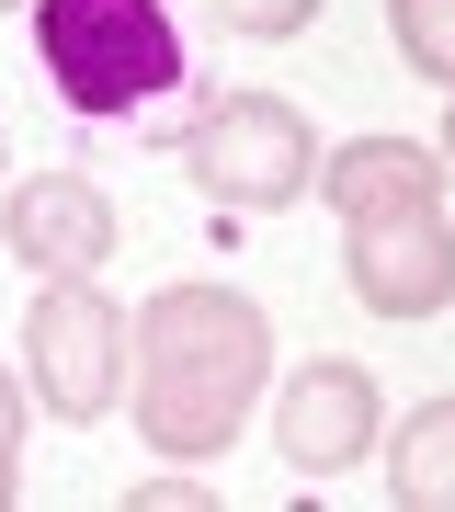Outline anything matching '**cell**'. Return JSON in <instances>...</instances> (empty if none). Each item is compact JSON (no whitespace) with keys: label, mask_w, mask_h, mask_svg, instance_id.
I'll return each instance as SVG.
<instances>
[{"label":"cell","mask_w":455,"mask_h":512,"mask_svg":"<svg viewBox=\"0 0 455 512\" xmlns=\"http://www.w3.org/2000/svg\"><path fill=\"white\" fill-rule=\"evenodd\" d=\"M387 23H399V57H410V69L455 92V0H387Z\"/></svg>","instance_id":"10"},{"label":"cell","mask_w":455,"mask_h":512,"mask_svg":"<svg viewBox=\"0 0 455 512\" xmlns=\"http://www.w3.org/2000/svg\"><path fill=\"white\" fill-rule=\"evenodd\" d=\"M433 183H444V160H433V148H410V137H353V148H330V171H319V194L342 205V217L433 205Z\"/></svg>","instance_id":"8"},{"label":"cell","mask_w":455,"mask_h":512,"mask_svg":"<svg viewBox=\"0 0 455 512\" xmlns=\"http://www.w3.org/2000/svg\"><path fill=\"white\" fill-rule=\"evenodd\" d=\"M444 160H455V114H444Z\"/></svg>","instance_id":"15"},{"label":"cell","mask_w":455,"mask_h":512,"mask_svg":"<svg viewBox=\"0 0 455 512\" xmlns=\"http://www.w3.org/2000/svg\"><path fill=\"white\" fill-rule=\"evenodd\" d=\"M35 57L80 114H137L182 80V35L160 0H35Z\"/></svg>","instance_id":"2"},{"label":"cell","mask_w":455,"mask_h":512,"mask_svg":"<svg viewBox=\"0 0 455 512\" xmlns=\"http://www.w3.org/2000/svg\"><path fill=\"white\" fill-rule=\"evenodd\" d=\"M273 444H285L296 478H342L353 456H376V376L342 365V353H319L285 387V410H273Z\"/></svg>","instance_id":"6"},{"label":"cell","mask_w":455,"mask_h":512,"mask_svg":"<svg viewBox=\"0 0 455 512\" xmlns=\"http://www.w3.org/2000/svg\"><path fill=\"white\" fill-rule=\"evenodd\" d=\"M217 12H228V35H296L319 0H217Z\"/></svg>","instance_id":"11"},{"label":"cell","mask_w":455,"mask_h":512,"mask_svg":"<svg viewBox=\"0 0 455 512\" xmlns=\"http://www.w3.org/2000/svg\"><path fill=\"white\" fill-rule=\"evenodd\" d=\"M126 308H114L91 274H46L35 308H23V365H35V399L57 421H103L114 410V376H126Z\"/></svg>","instance_id":"4"},{"label":"cell","mask_w":455,"mask_h":512,"mask_svg":"<svg viewBox=\"0 0 455 512\" xmlns=\"http://www.w3.org/2000/svg\"><path fill=\"white\" fill-rule=\"evenodd\" d=\"M182 171H194L217 205L262 217V205H296V194L319 183V137H308V114H296V103H273V92H228L217 114H194Z\"/></svg>","instance_id":"3"},{"label":"cell","mask_w":455,"mask_h":512,"mask_svg":"<svg viewBox=\"0 0 455 512\" xmlns=\"http://www.w3.org/2000/svg\"><path fill=\"white\" fill-rule=\"evenodd\" d=\"M387 490L399 512H455V399H421L387 444Z\"/></svg>","instance_id":"9"},{"label":"cell","mask_w":455,"mask_h":512,"mask_svg":"<svg viewBox=\"0 0 455 512\" xmlns=\"http://www.w3.org/2000/svg\"><path fill=\"white\" fill-rule=\"evenodd\" d=\"M137 512H217V490H205V478H148Z\"/></svg>","instance_id":"12"},{"label":"cell","mask_w":455,"mask_h":512,"mask_svg":"<svg viewBox=\"0 0 455 512\" xmlns=\"http://www.w3.org/2000/svg\"><path fill=\"white\" fill-rule=\"evenodd\" d=\"M12 501H23V478H12V456H0V512H12Z\"/></svg>","instance_id":"14"},{"label":"cell","mask_w":455,"mask_h":512,"mask_svg":"<svg viewBox=\"0 0 455 512\" xmlns=\"http://www.w3.org/2000/svg\"><path fill=\"white\" fill-rule=\"evenodd\" d=\"M137 433L148 456H217L239 433V410L262 399V365H273V330L251 296L228 285H160L137 308Z\"/></svg>","instance_id":"1"},{"label":"cell","mask_w":455,"mask_h":512,"mask_svg":"<svg viewBox=\"0 0 455 512\" xmlns=\"http://www.w3.org/2000/svg\"><path fill=\"white\" fill-rule=\"evenodd\" d=\"M342 274L376 319H433L455 296V228L444 205H387V217H342Z\"/></svg>","instance_id":"5"},{"label":"cell","mask_w":455,"mask_h":512,"mask_svg":"<svg viewBox=\"0 0 455 512\" xmlns=\"http://www.w3.org/2000/svg\"><path fill=\"white\" fill-rule=\"evenodd\" d=\"M0 228H12V251L35 262V274H103L114 262V205H103V183H80V171L23 183Z\"/></svg>","instance_id":"7"},{"label":"cell","mask_w":455,"mask_h":512,"mask_svg":"<svg viewBox=\"0 0 455 512\" xmlns=\"http://www.w3.org/2000/svg\"><path fill=\"white\" fill-rule=\"evenodd\" d=\"M12 444H23V387L0 376V456H12Z\"/></svg>","instance_id":"13"}]
</instances>
